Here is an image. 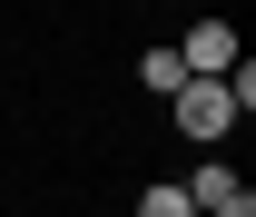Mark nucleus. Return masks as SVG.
<instances>
[{
	"label": "nucleus",
	"mask_w": 256,
	"mask_h": 217,
	"mask_svg": "<svg viewBox=\"0 0 256 217\" xmlns=\"http://www.w3.org/2000/svg\"><path fill=\"white\" fill-rule=\"evenodd\" d=\"M168 109H178V128H188L197 148H217L226 128H236V99H226V69L207 79V69H188L178 89H168Z\"/></svg>",
	"instance_id": "1"
},
{
	"label": "nucleus",
	"mask_w": 256,
	"mask_h": 217,
	"mask_svg": "<svg viewBox=\"0 0 256 217\" xmlns=\"http://www.w3.org/2000/svg\"><path fill=\"white\" fill-rule=\"evenodd\" d=\"M188 207H207V217H246V207H256V187L236 178V168H217V158H207V168L188 178Z\"/></svg>",
	"instance_id": "2"
},
{
	"label": "nucleus",
	"mask_w": 256,
	"mask_h": 217,
	"mask_svg": "<svg viewBox=\"0 0 256 217\" xmlns=\"http://www.w3.org/2000/svg\"><path fill=\"white\" fill-rule=\"evenodd\" d=\"M178 60H188V69H207V79H217V69L236 60V20H188V40H178Z\"/></svg>",
	"instance_id": "3"
},
{
	"label": "nucleus",
	"mask_w": 256,
	"mask_h": 217,
	"mask_svg": "<svg viewBox=\"0 0 256 217\" xmlns=\"http://www.w3.org/2000/svg\"><path fill=\"white\" fill-rule=\"evenodd\" d=\"M178 79H188V60H178V40H158V50H138V89H148V99H168Z\"/></svg>",
	"instance_id": "4"
},
{
	"label": "nucleus",
	"mask_w": 256,
	"mask_h": 217,
	"mask_svg": "<svg viewBox=\"0 0 256 217\" xmlns=\"http://www.w3.org/2000/svg\"><path fill=\"white\" fill-rule=\"evenodd\" d=\"M138 217H188V187H138Z\"/></svg>",
	"instance_id": "5"
}]
</instances>
